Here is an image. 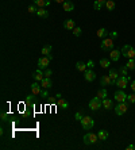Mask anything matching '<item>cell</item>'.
Wrapping results in <instances>:
<instances>
[{
  "label": "cell",
  "mask_w": 135,
  "mask_h": 150,
  "mask_svg": "<svg viewBox=\"0 0 135 150\" xmlns=\"http://www.w3.org/2000/svg\"><path fill=\"white\" fill-rule=\"evenodd\" d=\"M41 96H43V98H47L49 93L46 92V91H43V89H42V92H41Z\"/></svg>",
  "instance_id": "obj_42"
},
{
  "label": "cell",
  "mask_w": 135,
  "mask_h": 150,
  "mask_svg": "<svg viewBox=\"0 0 135 150\" xmlns=\"http://www.w3.org/2000/svg\"><path fill=\"white\" fill-rule=\"evenodd\" d=\"M38 8H39V7L37 4H31V5H29V12H30V14H37Z\"/></svg>",
  "instance_id": "obj_31"
},
{
  "label": "cell",
  "mask_w": 135,
  "mask_h": 150,
  "mask_svg": "<svg viewBox=\"0 0 135 150\" xmlns=\"http://www.w3.org/2000/svg\"><path fill=\"white\" fill-rule=\"evenodd\" d=\"M119 71H120V73H122V76H127V71H128V68H127V66H122L120 69H119Z\"/></svg>",
  "instance_id": "obj_35"
},
{
  "label": "cell",
  "mask_w": 135,
  "mask_h": 150,
  "mask_svg": "<svg viewBox=\"0 0 135 150\" xmlns=\"http://www.w3.org/2000/svg\"><path fill=\"white\" fill-rule=\"evenodd\" d=\"M41 85H42V88H43V89L51 88V85H53V83H51V79H50V77H45V79L41 81Z\"/></svg>",
  "instance_id": "obj_14"
},
{
  "label": "cell",
  "mask_w": 135,
  "mask_h": 150,
  "mask_svg": "<svg viewBox=\"0 0 135 150\" xmlns=\"http://www.w3.org/2000/svg\"><path fill=\"white\" fill-rule=\"evenodd\" d=\"M122 56H124L126 58H135V49L131 45H124V46L122 47Z\"/></svg>",
  "instance_id": "obj_1"
},
{
  "label": "cell",
  "mask_w": 135,
  "mask_h": 150,
  "mask_svg": "<svg viewBox=\"0 0 135 150\" xmlns=\"http://www.w3.org/2000/svg\"><path fill=\"white\" fill-rule=\"evenodd\" d=\"M87 64H84V62H81V61H78L77 64H76V69H77L78 72H82V73H84V72L87 71Z\"/></svg>",
  "instance_id": "obj_25"
},
{
  "label": "cell",
  "mask_w": 135,
  "mask_h": 150,
  "mask_svg": "<svg viewBox=\"0 0 135 150\" xmlns=\"http://www.w3.org/2000/svg\"><path fill=\"white\" fill-rule=\"evenodd\" d=\"M50 61H51V60H50L49 57H46V56L41 57L38 60V68L39 69H46L49 66V64H50Z\"/></svg>",
  "instance_id": "obj_8"
},
{
  "label": "cell",
  "mask_w": 135,
  "mask_h": 150,
  "mask_svg": "<svg viewBox=\"0 0 135 150\" xmlns=\"http://www.w3.org/2000/svg\"><path fill=\"white\" fill-rule=\"evenodd\" d=\"M84 79L91 83V81H93V80L96 79V73L92 71V69H87V71L84 72Z\"/></svg>",
  "instance_id": "obj_11"
},
{
  "label": "cell",
  "mask_w": 135,
  "mask_h": 150,
  "mask_svg": "<svg viewBox=\"0 0 135 150\" xmlns=\"http://www.w3.org/2000/svg\"><path fill=\"white\" fill-rule=\"evenodd\" d=\"M74 118H76V119H77V120H81L82 119V115L80 112H76V115H74Z\"/></svg>",
  "instance_id": "obj_41"
},
{
  "label": "cell",
  "mask_w": 135,
  "mask_h": 150,
  "mask_svg": "<svg viewBox=\"0 0 135 150\" xmlns=\"http://www.w3.org/2000/svg\"><path fill=\"white\" fill-rule=\"evenodd\" d=\"M114 110H115L116 115H119V116H120V115H124V114L127 112V110H128V106H127V103H126V102H123V103H119V104H118V106H116Z\"/></svg>",
  "instance_id": "obj_6"
},
{
  "label": "cell",
  "mask_w": 135,
  "mask_h": 150,
  "mask_svg": "<svg viewBox=\"0 0 135 150\" xmlns=\"http://www.w3.org/2000/svg\"><path fill=\"white\" fill-rule=\"evenodd\" d=\"M131 89H132V92H135V80L131 83Z\"/></svg>",
  "instance_id": "obj_44"
},
{
  "label": "cell",
  "mask_w": 135,
  "mask_h": 150,
  "mask_svg": "<svg viewBox=\"0 0 135 150\" xmlns=\"http://www.w3.org/2000/svg\"><path fill=\"white\" fill-rule=\"evenodd\" d=\"M120 54H122V52H119L118 49H112L111 50V53H110V60L111 61H114V62H116V61H119V58H120Z\"/></svg>",
  "instance_id": "obj_12"
},
{
  "label": "cell",
  "mask_w": 135,
  "mask_h": 150,
  "mask_svg": "<svg viewBox=\"0 0 135 150\" xmlns=\"http://www.w3.org/2000/svg\"><path fill=\"white\" fill-rule=\"evenodd\" d=\"M76 27V22L73 20V19H68L63 22V28H66V30H73V28Z\"/></svg>",
  "instance_id": "obj_15"
},
{
  "label": "cell",
  "mask_w": 135,
  "mask_h": 150,
  "mask_svg": "<svg viewBox=\"0 0 135 150\" xmlns=\"http://www.w3.org/2000/svg\"><path fill=\"white\" fill-rule=\"evenodd\" d=\"M51 49H53V47H51V45H46V46H43L42 47V54H43V56H46V57H49V58H50V60H53V54H51Z\"/></svg>",
  "instance_id": "obj_13"
},
{
  "label": "cell",
  "mask_w": 135,
  "mask_h": 150,
  "mask_svg": "<svg viewBox=\"0 0 135 150\" xmlns=\"http://www.w3.org/2000/svg\"><path fill=\"white\" fill-rule=\"evenodd\" d=\"M80 122H81V126L84 130H91L92 127L95 126V120L91 116H82V119Z\"/></svg>",
  "instance_id": "obj_3"
},
{
  "label": "cell",
  "mask_w": 135,
  "mask_h": 150,
  "mask_svg": "<svg viewBox=\"0 0 135 150\" xmlns=\"http://www.w3.org/2000/svg\"><path fill=\"white\" fill-rule=\"evenodd\" d=\"M33 77H34V80H35V81H42V80L45 79V73L42 72V69H38V71L34 73Z\"/></svg>",
  "instance_id": "obj_20"
},
{
  "label": "cell",
  "mask_w": 135,
  "mask_h": 150,
  "mask_svg": "<svg viewBox=\"0 0 135 150\" xmlns=\"http://www.w3.org/2000/svg\"><path fill=\"white\" fill-rule=\"evenodd\" d=\"M107 96H108V92H107V89L106 88H100L99 91H97V98L99 99H106Z\"/></svg>",
  "instance_id": "obj_23"
},
{
  "label": "cell",
  "mask_w": 135,
  "mask_h": 150,
  "mask_svg": "<svg viewBox=\"0 0 135 150\" xmlns=\"http://www.w3.org/2000/svg\"><path fill=\"white\" fill-rule=\"evenodd\" d=\"M103 3H100L99 0H95V3H93V7H95V9H101L103 8Z\"/></svg>",
  "instance_id": "obj_33"
},
{
  "label": "cell",
  "mask_w": 135,
  "mask_h": 150,
  "mask_svg": "<svg viewBox=\"0 0 135 150\" xmlns=\"http://www.w3.org/2000/svg\"><path fill=\"white\" fill-rule=\"evenodd\" d=\"M1 120H3V122H5V120H8V114H7V112H4V111L1 112Z\"/></svg>",
  "instance_id": "obj_36"
},
{
  "label": "cell",
  "mask_w": 135,
  "mask_h": 150,
  "mask_svg": "<svg viewBox=\"0 0 135 150\" xmlns=\"http://www.w3.org/2000/svg\"><path fill=\"white\" fill-rule=\"evenodd\" d=\"M127 102L128 103H135V92L131 95H127Z\"/></svg>",
  "instance_id": "obj_34"
},
{
  "label": "cell",
  "mask_w": 135,
  "mask_h": 150,
  "mask_svg": "<svg viewBox=\"0 0 135 150\" xmlns=\"http://www.w3.org/2000/svg\"><path fill=\"white\" fill-rule=\"evenodd\" d=\"M34 96H35V95H29L27 99H26V102H27V103H33V102H34Z\"/></svg>",
  "instance_id": "obj_37"
},
{
  "label": "cell",
  "mask_w": 135,
  "mask_h": 150,
  "mask_svg": "<svg viewBox=\"0 0 135 150\" xmlns=\"http://www.w3.org/2000/svg\"><path fill=\"white\" fill-rule=\"evenodd\" d=\"M100 47L103 49V50H106V52H108V50H112V49H114V39H112L111 37L103 38Z\"/></svg>",
  "instance_id": "obj_2"
},
{
  "label": "cell",
  "mask_w": 135,
  "mask_h": 150,
  "mask_svg": "<svg viewBox=\"0 0 135 150\" xmlns=\"http://www.w3.org/2000/svg\"><path fill=\"white\" fill-rule=\"evenodd\" d=\"M30 88H31V93L35 95V96H37V95H41L42 89H43V88H42V85L39 84V81H35L34 84H31Z\"/></svg>",
  "instance_id": "obj_10"
},
{
  "label": "cell",
  "mask_w": 135,
  "mask_h": 150,
  "mask_svg": "<svg viewBox=\"0 0 135 150\" xmlns=\"http://www.w3.org/2000/svg\"><path fill=\"white\" fill-rule=\"evenodd\" d=\"M96 35H97L99 38H106L107 35H108V31H107L106 27H101V28H99V30H97Z\"/></svg>",
  "instance_id": "obj_24"
},
{
  "label": "cell",
  "mask_w": 135,
  "mask_h": 150,
  "mask_svg": "<svg viewBox=\"0 0 135 150\" xmlns=\"http://www.w3.org/2000/svg\"><path fill=\"white\" fill-rule=\"evenodd\" d=\"M99 141V137L97 134H93V133H88L84 135V143L85 145H91V143H96Z\"/></svg>",
  "instance_id": "obj_5"
},
{
  "label": "cell",
  "mask_w": 135,
  "mask_h": 150,
  "mask_svg": "<svg viewBox=\"0 0 135 150\" xmlns=\"http://www.w3.org/2000/svg\"><path fill=\"white\" fill-rule=\"evenodd\" d=\"M54 1H55V3H65L66 0H54Z\"/></svg>",
  "instance_id": "obj_45"
},
{
  "label": "cell",
  "mask_w": 135,
  "mask_h": 150,
  "mask_svg": "<svg viewBox=\"0 0 135 150\" xmlns=\"http://www.w3.org/2000/svg\"><path fill=\"white\" fill-rule=\"evenodd\" d=\"M72 31H73V35H74V37H80V35H81V33H82L81 27H74Z\"/></svg>",
  "instance_id": "obj_32"
},
{
  "label": "cell",
  "mask_w": 135,
  "mask_h": 150,
  "mask_svg": "<svg viewBox=\"0 0 135 150\" xmlns=\"http://www.w3.org/2000/svg\"><path fill=\"white\" fill-rule=\"evenodd\" d=\"M62 5H63V9L68 11V12H72L73 9H74V4H73V1H70V0H66Z\"/></svg>",
  "instance_id": "obj_19"
},
{
  "label": "cell",
  "mask_w": 135,
  "mask_h": 150,
  "mask_svg": "<svg viewBox=\"0 0 135 150\" xmlns=\"http://www.w3.org/2000/svg\"><path fill=\"white\" fill-rule=\"evenodd\" d=\"M101 107H103V100L99 99L97 96L93 98L91 102H89V108H91L92 111H97V110H100Z\"/></svg>",
  "instance_id": "obj_4"
},
{
  "label": "cell",
  "mask_w": 135,
  "mask_h": 150,
  "mask_svg": "<svg viewBox=\"0 0 135 150\" xmlns=\"http://www.w3.org/2000/svg\"><path fill=\"white\" fill-rule=\"evenodd\" d=\"M108 131L107 130H100V131L97 133V137H99V141H106L107 138H108Z\"/></svg>",
  "instance_id": "obj_22"
},
{
  "label": "cell",
  "mask_w": 135,
  "mask_h": 150,
  "mask_svg": "<svg viewBox=\"0 0 135 150\" xmlns=\"http://www.w3.org/2000/svg\"><path fill=\"white\" fill-rule=\"evenodd\" d=\"M108 76L111 77L114 85H116V80L119 79V73H118V71H115V69H110V73H108Z\"/></svg>",
  "instance_id": "obj_18"
},
{
  "label": "cell",
  "mask_w": 135,
  "mask_h": 150,
  "mask_svg": "<svg viewBox=\"0 0 135 150\" xmlns=\"http://www.w3.org/2000/svg\"><path fill=\"white\" fill-rule=\"evenodd\" d=\"M110 65H111L110 60H106V58H101V60H100V66H101V68L107 69V68H110Z\"/></svg>",
  "instance_id": "obj_29"
},
{
  "label": "cell",
  "mask_w": 135,
  "mask_h": 150,
  "mask_svg": "<svg viewBox=\"0 0 135 150\" xmlns=\"http://www.w3.org/2000/svg\"><path fill=\"white\" fill-rule=\"evenodd\" d=\"M87 66H88V68H89V69H93V68H95V62H93V61H92V60H91V61H88Z\"/></svg>",
  "instance_id": "obj_38"
},
{
  "label": "cell",
  "mask_w": 135,
  "mask_h": 150,
  "mask_svg": "<svg viewBox=\"0 0 135 150\" xmlns=\"http://www.w3.org/2000/svg\"><path fill=\"white\" fill-rule=\"evenodd\" d=\"M130 77L128 76H119V79L116 80V87H119L120 89L127 88V83H128Z\"/></svg>",
  "instance_id": "obj_7"
},
{
  "label": "cell",
  "mask_w": 135,
  "mask_h": 150,
  "mask_svg": "<svg viewBox=\"0 0 135 150\" xmlns=\"http://www.w3.org/2000/svg\"><path fill=\"white\" fill-rule=\"evenodd\" d=\"M118 35H119V34H118V31H112V33H110V37H111L112 39L118 38Z\"/></svg>",
  "instance_id": "obj_39"
},
{
  "label": "cell",
  "mask_w": 135,
  "mask_h": 150,
  "mask_svg": "<svg viewBox=\"0 0 135 150\" xmlns=\"http://www.w3.org/2000/svg\"><path fill=\"white\" fill-rule=\"evenodd\" d=\"M114 98L118 103H123V102H127V95L123 92V91H116L115 95H114Z\"/></svg>",
  "instance_id": "obj_9"
},
{
  "label": "cell",
  "mask_w": 135,
  "mask_h": 150,
  "mask_svg": "<svg viewBox=\"0 0 135 150\" xmlns=\"http://www.w3.org/2000/svg\"><path fill=\"white\" fill-rule=\"evenodd\" d=\"M37 15H38L39 18H47L49 12L45 8H38V11H37Z\"/></svg>",
  "instance_id": "obj_27"
},
{
  "label": "cell",
  "mask_w": 135,
  "mask_h": 150,
  "mask_svg": "<svg viewBox=\"0 0 135 150\" xmlns=\"http://www.w3.org/2000/svg\"><path fill=\"white\" fill-rule=\"evenodd\" d=\"M104 5H106V8L108 9V11H112V9H115V7H116L115 0H107Z\"/></svg>",
  "instance_id": "obj_26"
},
{
  "label": "cell",
  "mask_w": 135,
  "mask_h": 150,
  "mask_svg": "<svg viewBox=\"0 0 135 150\" xmlns=\"http://www.w3.org/2000/svg\"><path fill=\"white\" fill-rule=\"evenodd\" d=\"M127 150H135V145H128L127 146Z\"/></svg>",
  "instance_id": "obj_43"
},
{
  "label": "cell",
  "mask_w": 135,
  "mask_h": 150,
  "mask_svg": "<svg viewBox=\"0 0 135 150\" xmlns=\"http://www.w3.org/2000/svg\"><path fill=\"white\" fill-rule=\"evenodd\" d=\"M99 1H100V3H103V4H106V1H107V0H99Z\"/></svg>",
  "instance_id": "obj_46"
},
{
  "label": "cell",
  "mask_w": 135,
  "mask_h": 150,
  "mask_svg": "<svg viewBox=\"0 0 135 150\" xmlns=\"http://www.w3.org/2000/svg\"><path fill=\"white\" fill-rule=\"evenodd\" d=\"M57 104H58V107L63 108V110H66V108H68V103H66V100H63L62 98H59V99H58Z\"/></svg>",
  "instance_id": "obj_30"
},
{
  "label": "cell",
  "mask_w": 135,
  "mask_h": 150,
  "mask_svg": "<svg viewBox=\"0 0 135 150\" xmlns=\"http://www.w3.org/2000/svg\"><path fill=\"white\" fill-rule=\"evenodd\" d=\"M126 66L128 68V71H135V58H130L126 64Z\"/></svg>",
  "instance_id": "obj_28"
},
{
  "label": "cell",
  "mask_w": 135,
  "mask_h": 150,
  "mask_svg": "<svg viewBox=\"0 0 135 150\" xmlns=\"http://www.w3.org/2000/svg\"><path fill=\"white\" fill-rule=\"evenodd\" d=\"M103 107L106 108V110H112L114 107V102H112L111 99H103Z\"/></svg>",
  "instance_id": "obj_17"
},
{
  "label": "cell",
  "mask_w": 135,
  "mask_h": 150,
  "mask_svg": "<svg viewBox=\"0 0 135 150\" xmlns=\"http://www.w3.org/2000/svg\"><path fill=\"white\" fill-rule=\"evenodd\" d=\"M100 83L103 87H108V85H114V83H112V80L110 76H103L100 80Z\"/></svg>",
  "instance_id": "obj_16"
},
{
  "label": "cell",
  "mask_w": 135,
  "mask_h": 150,
  "mask_svg": "<svg viewBox=\"0 0 135 150\" xmlns=\"http://www.w3.org/2000/svg\"><path fill=\"white\" fill-rule=\"evenodd\" d=\"M34 4H37L39 8H45L50 4V0H34Z\"/></svg>",
  "instance_id": "obj_21"
},
{
  "label": "cell",
  "mask_w": 135,
  "mask_h": 150,
  "mask_svg": "<svg viewBox=\"0 0 135 150\" xmlns=\"http://www.w3.org/2000/svg\"><path fill=\"white\" fill-rule=\"evenodd\" d=\"M51 75H53V72L50 71V69H47V71L45 72V77H50Z\"/></svg>",
  "instance_id": "obj_40"
}]
</instances>
